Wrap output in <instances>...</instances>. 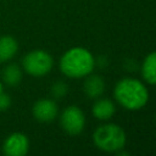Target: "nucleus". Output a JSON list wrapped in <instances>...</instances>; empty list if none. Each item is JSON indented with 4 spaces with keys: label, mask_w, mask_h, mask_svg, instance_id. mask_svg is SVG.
<instances>
[{
    "label": "nucleus",
    "mask_w": 156,
    "mask_h": 156,
    "mask_svg": "<svg viewBox=\"0 0 156 156\" xmlns=\"http://www.w3.org/2000/svg\"><path fill=\"white\" fill-rule=\"evenodd\" d=\"M115 98L127 110H139L149 100L145 85L133 78H123L115 87Z\"/></svg>",
    "instance_id": "f257e3e1"
},
{
    "label": "nucleus",
    "mask_w": 156,
    "mask_h": 156,
    "mask_svg": "<svg viewBox=\"0 0 156 156\" xmlns=\"http://www.w3.org/2000/svg\"><path fill=\"white\" fill-rule=\"evenodd\" d=\"M95 65L93 55L84 48H72L66 51L60 60L61 72L71 78L88 76Z\"/></svg>",
    "instance_id": "f03ea898"
},
{
    "label": "nucleus",
    "mask_w": 156,
    "mask_h": 156,
    "mask_svg": "<svg viewBox=\"0 0 156 156\" xmlns=\"http://www.w3.org/2000/svg\"><path fill=\"white\" fill-rule=\"evenodd\" d=\"M126 133L124 130L113 123L102 124L95 129L93 134V140L96 147L102 151H119L126 144Z\"/></svg>",
    "instance_id": "7ed1b4c3"
},
{
    "label": "nucleus",
    "mask_w": 156,
    "mask_h": 156,
    "mask_svg": "<svg viewBox=\"0 0 156 156\" xmlns=\"http://www.w3.org/2000/svg\"><path fill=\"white\" fill-rule=\"evenodd\" d=\"M54 60L51 55L44 50H33L28 52L22 61V66L27 73L34 77H41L52 68Z\"/></svg>",
    "instance_id": "20e7f679"
},
{
    "label": "nucleus",
    "mask_w": 156,
    "mask_h": 156,
    "mask_svg": "<svg viewBox=\"0 0 156 156\" xmlns=\"http://www.w3.org/2000/svg\"><path fill=\"white\" fill-rule=\"evenodd\" d=\"M60 123H61L62 129L66 133H68L71 135H77L84 128L85 117H84L83 111L79 107H77V106H68L61 113Z\"/></svg>",
    "instance_id": "39448f33"
},
{
    "label": "nucleus",
    "mask_w": 156,
    "mask_h": 156,
    "mask_svg": "<svg viewBox=\"0 0 156 156\" xmlns=\"http://www.w3.org/2000/svg\"><path fill=\"white\" fill-rule=\"evenodd\" d=\"M29 149V140L26 134L16 132L10 134L2 145V151L7 156H24Z\"/></svg>",
    "instance_id": "423d86ee"
},
{
    "label": "nucleus",
    "mask_w": 156,
    "mask_h": 156,
    "mask_svg": "<svg viewBox=\"0 0 156 156\" xmlns=\"http://www.w3.org/2000/svg\"><path fill=\"white\" fill-rule=\"evenodd\" d=\"M57 105L54 100L41 99L33 105V116L39 122H51L57 116Z\"/></svg>",
    "instance_id": "0eeeda50"
},
{
    "label": "nucleus",
    "mask_w": 156,
    "mask_h": 156,
    "mask_svg": "<svg viewBox=\"0 0 156 156\" xmlns=\"http://www.w3.org/2000/svg\"><path fill=\"white\" fill-rule=\"evenodd\" d=\"M105 90V82L100 76H90L84 82V93L90 99H98Z\"/></svg>",
    "instance_id": "6e6552de"
},
{
    "label": "nucleus",
    "mask_w": 156,
    "mask_h": 156,
    "mask_svg": "<svg viewBox=\"0 0 156 156\" xmlns=\"http://www.w3.org/2000/svg\"><path fill=\"white\" fill-rule=\"evenodd\" d=\"M18 50L17 40L11 35L0 37V62L11 60Z\"/></svg>",
    "instance_id": "1a4fd4ad"
},
{
    "label": "nucleus",
    "mask_w": 156,
    "mask_h": 156,
    "mask_svg": "<svg viewBox=\"0 0 156 156\" xmlns=\"http://www.w3.org/2000/svg\"><path fill=\"white\" fill-rule=\"evenodd\" d=\"M115 105L108 99H100L93 106V115L98 119H108L115 113Z\"/></svg>",
    "instance_id": "9d476101"
},
{
    "label": "nucleus",
    "mask_w": 156,
    "mask_h": 156,
    "mask_svg": "<svg viewBox=\"0 0 156 156\" xmlns=\"http://www.w3.org/2000/svg\"><path fill=\"white\" fill-rule=\"evenodd\" d=\"M141 74L147 83L156 84V51L145 57L141 66Z\"/></svg>",
    "instance_id": "9b49d317"
},
{
    "label": "nucleus",
    "mask_w": 156,
    "mask_h": 156,
    "mask_svg": "<svg viewBox=\"0 0 156 156\" xmlns=\"http://www.w3.org/2000/svg\"><path fill=\"white\" fill-rule=\"evenodd\" d=\"M2 80L10 87L18 85L22 80V69L20 68V66L16 63L7 65L2 69Z\"/></svg>",
    "instance_id": "f8f14e48"
},
{
    "label": "nucleus",
    "mask_w": 156,
    "mask_h": 156,
    "mask_svg": "<svg viewBox=\"0 0 156 156\" xmlns=\"http://www.w3.org/2000/svg\"><path fill=\"white\" fill-rule=\"evenodd\" d=\"M68 91V87L66 83L63 82H56L52 87H51V94L54 98L56 99H61L63 98Z\"/></svg>",
    "instance_id": "ddd939ff"
},
{
    "label": "nucleus",
    "mask_w": 156,
    "mask_h": 156,
    "mask_svg": "<svg viewBox=\"0 0 156 156\" xmlns=\"http://www.w3.org/2000/svg\"><path fill=\"white\" fill-rule=\"evenodd\" d=\"M11 106V98L6 93H0V111H5Z\"/></svg>",
    "instance_id": "4468645a"
},
{
    "label": "nucleus",
    "mask_w": 156,
    "mask_h": 156,
    "mask_svg": "<svg viewBox=\"0 0 156 156\" xmlns=\"http://www.w3.org/2000/svg\"><path fill=\"white\" fill-rule=\"evenodd\" d=\"M4 91V85H2V82L0 80V93H2Z\"/></svg>",
    "instance_id": "2eb2a0df"
}]
</instances>
